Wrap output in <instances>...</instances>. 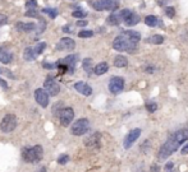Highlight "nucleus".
<instances>
[{
	"label": "nucleus",
	"mask_w": 188,
	"mask_h": 172,
	"mask_svg": "<svg viewBox=\"0 0 188 172\" xmlns=\"http://www.w3.org/2000/svg\"><path fill=\"white\" fill-rule=\"evenodd\" d=\"M141 40V35L137 31H124L119 36H117L113 41V47L117 51H127L134 52L137 50L138 42Z\"/></svg>",
	"instance_id": "nucleus-1"
},
{
	"label": "nucleus",
	"mask_w": 188,
	"mask_h": 172,
	"mask_svg": "<svg viewBox=\"0 0 188 172\" xmlns=\"http://www.w3.org/2000/svg\"><path fill=\"white\" fill-rule=\"evenodd\" d=\"M44 157V149L41 145H34L29 148H23L22 158L27 163H36Z\"/></svg>",
	"instance_id": "nucleus-2"
},
{
	"label": "nucleus",
	"mask_w": 188,
	"mask_h": 172,
	"mask_svg": "<svg viewBox=\"0 0 188 172\" xmlns=\"http://www.w3.org/2000/svg\"><path fill=\"white\" fill-rule=\"evenodd\" d=\"M179 143L175 140V139L173 138V136H170L168 140H166L164 144H163V147L160 148V152H159V157L160 158H163V159H165V158H168V157H170L177 149L179 148Z\"/></svg>",
	"instance_id": "nucleus-3"
},
{
	"label": "nucleus",
	"mask_w": 188,
	"mask_h": 172,
	"mask_svg": "<svg viewBox=\"0 0 188 172\" xmlns=\"http://www.w3.org/2000/svg\"><path fill=\"white\" fill-rule=\"evenodd\" d=\"M17 117L13 114H8L3 117L2 123H0V130L3 133H12L14 129L17 127Z\"/></svg>",
	"instance_id": "nucleus-4"
},
{
	"label": "nucleus",
	"mask_w": 188,
	"mask_h": 172,
	"mask_svg": "<svg viewBox=\"0 0 188 172\" xmlns=\"http://www.w3.org/2000/svg\"><path fill=\"white\" fill-rule=\"evenodd\" d=\"M90 130V121L87 119H78L76 123H73L70 131L73 135L79 136V135H85Z\"/></svg>",
	"instance_id": "nucleus-5"
},
{
	"label": "nucleus",
	"mask_w": 188,
	"mask_h": 172,
	"mask_svg": "<svg viewBox=\"0 0 188 172\" xmlns=\"http://www.w3.org/2000/svg\"><path fill=\"white\" fill-rule=\"evenodd\" d=\"M44 88L45 91L49 93V96H58L60 92V87L59 84L54 80V78L51 75H47L45 82H44Z\"/></svg>",
	"instance_id": "nucleus-6"
},
{
	"label": "nucleus",
	"mask_w": 188,
	"mask_h": 172,
	"mask_svg": "<svg viewBox=\"0 0 188 172\" xmlns=\"http://www.w3.org/2000/svg\"><path fill=\"white\" fill-rule=\"evenodd\" d=\"M74 119V111H73L72 107H65V109H61L59 112V120L63 126H69V124Z\"/></svg>",
	"instance_id": "nucleus-7"
},
{
	"label": "nucleus",
	"mask_w": 188,
	"mask_h": 172,
	"mask_svg": "<svg viewBox=\"0 0 188 172\" xmlns=\"http://www.w3.org/2000/svg\"><path fill=\"white\" fill-rule=\"evenodd\" d=\"M124 89V79L122 77H113L109 80V91L113 94H119Z\"/></svg>",
	"instance_id": "nucleus-8"
},
{
	"label": "nucleus",
	"mask_w": 188,
	"mask_h": 172,
	"mask_svg": "<svg viewBox=\"0 0 188 172\" xmlns=\"http://www.w3.org/2000/svg\"><path fill=\"white\" fill-rule=\"evenodd\" d=\"M35 100L41 107L46 109L49 106V93L43 88H37L35 91Z\"/></svg>",
	"instance_id": "nucleus-9"
},
{
	"label": "nucleus",
	"mask_w": 188,
	"mask_h": 172,
	"mask_svg": "<svg viewBox=\"0 0 188 172\" xmlns=\"http://www.w3.org/2000/svg\"><path fill=\"white\" fill-rule=\"evenodd\" d=\"M74 47H76V42L73 41L72 38H69V37L61 38L58 42V45H56V50L58 51H73Z\"/></svg>",
	"instance_id": "nucleus-10"
},
{
	"label": "nucleus",
	"mask_w": 188,
	"mask_h": 172,
	"mask_svg": "<svg viewBox=\"0 0 188 172\" xmlns=\"http://www.w3.org/2000/svg\"><path fill=\"white\" fill-rule=\"evenodd\" d=\"M140 135H141V129H133V130H131L124 139V148L129 149L133 145V143L140 138Z\"/></svg>",
	"instance_id": "nucleus-11"
},
{
	"label": "nucleus",
	"mask_w": 188,
	"mask_h": 172,
	"mask_svg": "<svg viewBox=\"0 0 188 172\" xmlns=\"http://www.w3.org/2000/svg\"><path fill=\"white\" fill-rule=\"evenodd\" d=\"M78 59H79L78 55H76V54H72V55H68L67 58L63 59L61 62L65 64V65L68 67V69H69V73L72 74L73 71H74V68H76V64H77Z\"/></svg>",
	"instance_id": "nucleus-12"
},
{
	"label": "nucleus",
	"mask_w": 188,
	"mask_h": 172,
	"mask_svg": "<svg viewBox=\"0 0 188 172\" xmlns=\"http://www.w3.org/2000/svg\"><path fill=\"white\" fill-rule=\"evenodd\" d=\"M102 10H110V12H115L119 6L118 0H99Z\"/></svg>",
	"instance_id": "nucleus-13"
},
{
	"label": "nucleus",
	"mask_w": 188,
	"mask_h": 172,
	"mask_svg": "<svg viewBox=\"0 0 188 172\" xmlns=\"http://www.w3.org/2000/svg\"><path fill=\"white\" fill-rule=\"evenodd\" d=\"M74 89L78 93L83 94V96H91L92 94V88L90 87L87 83H85V82H77L74 84Z\"/></svg>",
	"instance_id": "nucleus-14"
},
{
	"label": "nucleus",
	"mask_w": 188,
	"mask_h": 172,
	"mask_svg": "<svg viewBox=\"0 0 188 172\" xmlns=\"http://www.w3.org/2000/svg\"><path fill=\"white\" fill-rule=\"evenodd\" d=\"M12 61H13V54L4 47H0V62L10 64Z\"/></svg>",
	"instance_id": "nucleus-15"
},
{
	"label": "nucleus",
	"mask_w": 188,
	"mask_h": 172,
	"mask_svg": "<svg viewBox=\"0 0 188 172\" xmlns=\"http://www.w3.org/2000/svg\"><path fill=\"white\" fill-rule=\"evenodd\" d=\"M16 28H17V31H19V32H32V31L36 29V24L32 23V22H31V23L19 22V23L16 24Z\"/></svg>",
	"instance_id": "nucleus-16"
},
{
	"label": "nucleus",
	"mask_w": 188,
	"mask_h": 172,
	"mask_svg": "<svg viewBox=\"0 0 188 172\" xmlns=\"http://www.w3.org/2000/svg\"><path fill=\"white\" fill-rule=\"evenodd\" d=\"M99 143H100V134L99 133H95V134H92L85 139V144L87 147H97Z\"/></svg>",
	"instance_id": "nucleus-17"
},
{
	"label": "nucleus",
	"mask_w": 188,
	"mask_h": 172,
	"mask_svg": "<svg viewBox=\"0 0 188 172\" xmlns=\"http://www.w3.org/2000/svg\"><path fill=\"white\" fill-rule=\"evenodd\" d=\"M177 142H178L179 144H182L183 142H187L188 140V130H179L177 131L174 135H172Z\"/></svg>",
	"instance_id": "nucleus-18"
},
{
	"label": "nucleus",
	"mask_w": 188,
	"mask_h": 172,
	"mask_svg": "<svg viewBox=\"0 0 188 172\" xmlns=\"http://www.w3.org/2000/svg\"><path fill=\"white\" fill-rule=\"evenodd\" d=\"M36 52H35V49L34 47H26L25 51H23V59L26 61H34L36 59Z\"/></svg>",
	"instance_id": "nucleus-19"
},
{
	"label": "nucleus",
	"mask_w": 188,
	"mask_h": 172,
	"mask_svg": "<svg viewBox=\"0 0 188 172\" xmlns=\"http://www.w3.org/2000/svg\"><path fill=\"white\" fill-rule=\"evenodd\" d=\"M138 22H140V15L136 14L134 12H132V14L124 20V24L128 26V27H132V26H136Z\"/></svg>",
	"instance_id": "nucleus-20"
},
{
	"label": "nucleus",
	"mask_w": 188,
	"mask_h": 172,
	"mask_svg": "<svg viewBox=\"0 0 188 172\" xmlns=\"http://www.w3.org/2000/svg\"><path fill=\"white\" fill-rule=\"evenodd\" d=\"M114 65L117 68H125L128 65V60L123 55H118V56L114 58Z\"/></svg>",
	"instance_id": "nucleus-21"
},
{
	"label": "nucleus",
	"mask_w": 188,
	"mask_h": 172,
	"mask_svg": "<svg viewBox=\"0 0 188 172\" xmlns=\"http://www.w3.org/2000/svg\"><path fill=\"white\" fill-rule=\"evenodd\" d=\"M108 69H109L108 62H100L93 68V73H95L96 75H102V74H105L108 71Z\"/></svg>",
	"instance_id": "nucleus-22"
},
{
	"label": "nucleus",
	"mask_w": 188,
	"mask_h": 172,
	"mask_svg": "<svg viewBox=\"0 0 188 172\" xmlns=\"http://www.w3.org/2000/svg\"><path fill=\"white\" fill-rule=\"evenodd\" d=\"M106 22H108V24H110V26H118V24H120V22H122V18H120L119 14L111 13V14L108 17Z\"/></svg>",
	"instance_id": "nucleus-23"
},
{
	"label": "nucleus",
	"mask_w": 188,
	"mask_h": 172,
	"mask_svg": "<svg viewBox=\"0 0 188 172\" xmlns=\"http://www.w3.org/2000/svg\"><path fill=\"white\" fill-rule=\"evenodd\" d=\"M159 18H156L155 15H147L145 18V23L146 26H149V27H155V26H158L160 22H159Z\"/></svg>",
	"instance_id": "nucleus-24"
},
{
	"label": "nucleus",
	"mask_w": 188,
	"mask_h": 172,
	"mask_svg": "<svg viewBox=\"0 0 188 172\" xmlns=\"http://www.w3.org/2000/svg\"><path fill=\"white\" fill-rule=\"evenodd\" d=\"M82 67H83V69H85V71L88 75L93 71V69H92V60L90 58H87V59H85V60L82 61Z\"/></svg>",
	"instance_id": "nucleus-25"
},
{
	"label": "nucleus",
	"mask_w": 188,
	"mask_h": 172,
	"mask_svg": "<svg viewBox=\"0 0 188 172\" xmlns=\"http://www.w3.org/2000/svg\"><path fill=\"white\" fill-rule=\"evenodd\" d=\"M147 42H150V44H154V45H161L164 42V37L161 35H154L151 37L147 38Z\"/></svg>",
	"instance_id": "nucleus-26"
},
{
	"label": "nucleus",
	"mask_w": 188,
	"mask_h": 172,
	"mask_svg": "<svg viewBox=\"0 0 188 172\" xmlns=\"http://www.w3.org/2000/svg\"><path fill=\"white\" fill-rule=\"evenodd\" d=\"M41 12L45 13V14H49V17H50L51 19L56 18V17H58V14H59V10H58V9H55V8H45V9L41 10Z\"/></svg>",
	"instance_id": "nucleus-27"
},
{
	"label": "nucleus",
	"mask_w": 188,
	"mask_h": 172,
	"mask_svg": "<svg viewBox=\"0 0 188 172\" xmlns=\"http://www.w3.org/2000/svg\"><path fill=\"white\" fill-rule=\"evenodd\" d=\"M92 36H93V31H91V29H83V31H79V33H78V37H81V38H88Z\"/></svg>",
	"instance_id": "nucleus-28"
},
{
	"label": "nucleus",
	"mask_w": 188,
	"mask_h": 172,
	"mask_svg": "<svg viewBox=\"0 0 188 172\" xmlns=\"http://www.w3.org/2000/svg\"><path fill=\"white\" fill-rule=\"evenodd\" d=\"M46 49V44L45 42H40V44L36 45L35 47V52H36V55H41V54L44 52V50Z\"/></svg>",
	"instance_id": "nucleus-29"
},
{
	"label": "nucleus",
	"mask_w": 188,
	"mask_h": 172,
	"mask_svg": "<svg viewBox=\"0 0 188 172\" xmlns=\"http://www.w3.org/2000/svg\"><path fill=\"white\" fill-rule=\"evenodd\" d=\"M131 14H132V10H131V9H123V10H120V12H119V15H120V18H122L123 22H124V20L127 19Z\"/></svg>",
	"instance_id": "nucleus-30"
},
{
	"label": "nucleus",
	"mask_w": 188,
	"mask_h": 172,
	"mask_svg": "<svg viewBox=\"0 0 188 172\" xmlns=\"http://www.w3.org/2000/svg\"><path fill=\"white\" fill-rule=\"evenodd\" d=\"M72 15L74 17V18H85L87 15V13L85 12V10H82V9H78V10H74V12L72 13Z\"/></svg>",
	"instance_id": "nucleus-31"
},
{
	"label": "nucleus",
	"mask_w": 188,
	"mask_h": 172,
	"mask_svg": "<svg viewBox=\"0 0 188 172\" xmlns=\"http://www.w3.org/2000/svg\"><path fill=\"white\" fill-rule=\"evenodd\" d=\"M164 12H165L166 17H169V18H174V15H175V9L173 6H165Z\"/></svg>",
	"instance_id": "nucleus-32"
},
{
	"label": "nucleus",
	"mask_w": 188,
	"mask_h": 172,
	"mask_svg": "<svg viewBox=\"0 0 188 172\" xmlns=\"http://www.w3.org/2000/svg\"><path fill=\"white\" fill-rule=\"evenodd\" d=\"M146 109H147L149 112H155L156 109H158V105H156V102H147L146 103Z\"/></svg>",
	"instance_id": "nucleus-33"
},
{
	"label": "nucleus",
	"mask_w": 188,
	"mask_h": 172,
	"mask_svg": "<svg viewBox=\"0 0 188 172\" xmlns=\"http://www.w3.org/2000/svg\"><path fill=\"white\" fill-rule=\"evenodd\" d=\"M68 161H69V156L68 154H61L58 158V163L59 165H65V163H68Z\"/></svg>",
	"instance_id": "nucleus-34"
},
{
	"label": "nucleus",
	"mask_w": 188,
	"mask_h": 172,
	"mask_svg": "<svg viewBox=\"0 0 188 172\" xmlns=\"http://www.w3.org/2000/svg\"><path fill=\"white\" fill-rule=\"evenodd\" d=\"M36 6H37V2H36V0H27V2H26V8L28 10L35 9Z\"/></svg>",
	"instance_id": "nucleus-35"
},
{
	"label": "nucleus",
	"mask_w": 188,
	"mask_h": 172,
	"mask_svg": "<svg viewBox=\"0 0 188 172\" xmlns=\"http://www.w3.org/2000/svg\"><path fill=\"white\" fill-rule=\"evenodd\" d=\"M25 15L26 17H38L37 12H36V10H34V9H31V10H28V12H26Z\"/></svg>",
	"instance_id": "nucleus-36"
},
{
	"label": "nucleus",
	"mask_w": 188,
	"mask_h": 172,
	"mask_svg": "<svg viewBox=\"0 0 188 172\" xmlns=\"http://www.w3.org/2000/svg\"><path fill=\"white\" fill-rule=\"evenodd\" d=\"M43 67L45 68V69H54V68H58V65L56 64H47V62H43Z\"/></svg>",
	"instance_id": "nucleus-37"
},
{
	"label": "nucleus",
	"mask_w": 188,
	"mask_h": 172,
	"mask_svg": "<svg viewBox=\"0 0 188 172\" xmlns=\"http://www.w3.org/2000/svg\"><path fill=\"white\" fill-rule=\"evenodd\" d=\"M5 23H8V17L0 13V26H3V24H5Z\"/></svg>",
	"instance_id": "nucleus-38"
},
{
	"label": "nucleus",
	"mask_w": 188,
	"mask_h": 172,
	"mask_svg": "<svg viewBox=\"0 0 188 172\" xmlns=\"http://www.w3.org/2000/svg\"><path fill=\"white\" fill-rule=\"evenodd\" d=\"M61 29H63V32H65V33H72V27H70L69 24L64 26V27H63Z\"/></svg>",
	"instance_id": "nucleus-39"
},
{
	"label": "nucleus",
	"mask_w": 188,
	"mask_h": 172,
	"mask_svg": "<svg viewBox=\"0 0 188 172\" xmlns=\"http://www.w3.org/2000/svg\"><path fill=\"white\" fill-rule=\"evenodd\" d=\"M145 71H146V73H149V74H151V73H154V71H155V67H152V65L146 67V68H145Z\"/></svg>",
	"instance_id": "nucleus-40"
},
{
	"label": "nucleus",
	"mask_w": 188,
	"mask_h": 172,
	"mask_svg": "<svg viewBox=\"0 0 188 172\" xmlns=\"http://www.w3.org/2000/svg\"><path fill=\"white\" fill-rule=\"evenodd\" d=\"M88 24V22L87 20H83V19H81V20H78L77 22V26L78 27H85V26H87Z\"/></svg>",
	"instance_id": "nucleus-41"
},
{
	"label": "nucleus",
	"mask_w": 188,
	"mask_h": 172,
	"mask_svg": "<svg viewBox=\"0 0 188 172\" xmlns=\"http://www.w3.org/2000/svg\"><path fill=\"white\" fill-rule=\"evenodd\" d=\"M170 2V0H158V5H160V6H165L166 4H168Z\"/></svg>",
	"instance_id": "nucleus-42"
},
{
	"label": "nucleus",
	"mask_w": 188,
	"mask_h": 172,
	"mask_svg": "<svg viewBox=\"0 0 188 172\" xmlns=\"http://www.w3.org/2000/svg\"><path fill=\"white\" fill-rule=\"evenodd\" d=\"M173 167H174V163H173V162L166 163V165H165V171H169V170H172Z\"/></svg>",
	"instance_id": "nucleus-43"
},
{
	"label": "nucleus",
	"mask_w": 188,
	"mask_h": 172,
	"mask_svg": "<svg viewBox=\"0 0 188 172\" xmlns=\"http://www.w3.org/2000/svg\"><path fill=\"white\" fill-rule=\"evenodd\" d=\"M151 172H160V167H159L158 165L151 166Z\"/></svg>",
	"instance_id": "nucleus-44"
},
{
	"label": "nucleus",
	"mask_w": 188,
	"mask_h": 172,
	"mask_svg": "<svg viewBox=\"0 0 188 172\" xmlns=\"http://www.w3.org/2000/svg\"><path fill=\"white\" fill-rule=\"evenodd\" d=\"M182 154H184V156H186V154H188V143L182 148Z\"/></svg>",
	"instance_id": "nucleus-45"
},
{
	"label": "nucleus",
	"mask_w": 188,
	"mask_h": 172,
	"mask_svg": "<svg viewBox=\"0 0 188 172\" xmlns=\"http://www.w3.org/2000/svg\"><path fill=\"white\" fill-rule=\"evenodd\" d=\"M36 172H46V168L45 167H41L38 171H36Z\"/></svg>",
	"instance_id": "nucleus-46"
}]
</instances>
